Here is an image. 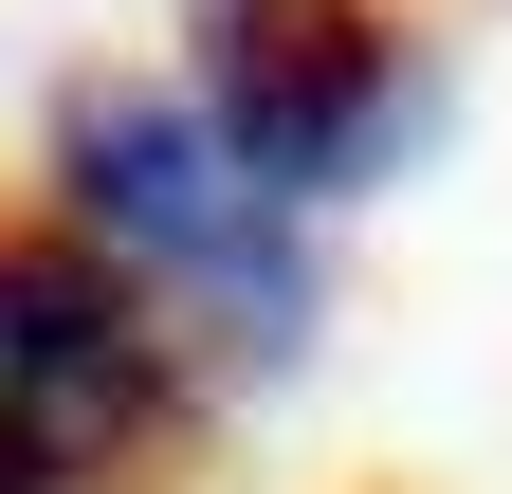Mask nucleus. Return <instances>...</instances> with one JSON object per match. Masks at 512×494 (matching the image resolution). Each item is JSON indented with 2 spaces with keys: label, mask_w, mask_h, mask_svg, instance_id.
<instances>
[{
  "label": "nucleus",
  "mask_w": 512,
  "mask_h": 494,
  "mask_svg": "<svg viewBox=\"0 0 512 494\" xmlns=\"http://www.w3.org/2000/svg\"><path fill=\"white\" fill-rule=\"evenodd\" d=\"M183 92L202 129L275 183V202H366L384 165L439 129V74L384 0H183Z\"/></svg>",
  "instance_id": "nucleus-2"
},
{
  "label": "nucleus",
  "mask_w": 512,
  "mask_h": 494,
  "mask_svg": "<svg viewBox=\"0 0 512 494\" xmlns=\"http://www.w3.org/2000/svg\"><path fill=\"white\" fill-rule=\"evenodd\" d=\"M183 403V330L74 220H0V494H110Z\"/></svg>",
  "instance_id": "nucleus-3"
},
{
  "label": "nucleus",
  "mask_w": 512,
  "mask_h": 494,
  "mask_svg": "<svg viewBox=\"0 0 512 494\" xmlns=\"http://www.w3.org/2000/svg\"><path fill=\"white\" fill-rule=\"evenodd\" d=\"M37 183H55V220H74L165 330L202 312V330L256 348V366L311 348V220L202 129V92H165V74H74L55 129H37Z\"/></svg>",
  "instance_id": "nucleus-1"
}]
</instances>
